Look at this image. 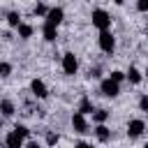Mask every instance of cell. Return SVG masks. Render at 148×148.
<instances>
[{
  "label": "cell",
  "mask_w": 148,
  "mask_h": 148,
  "mask_svg": "<svg viewBox=\"0 0 148 148\" xmlns=\"http://www.w3.org/2000/svg\"><path fill=\"white\" fill-rule=\"evenodd\" d=\"M74 148H92V146H90V143H86V141H79Z\"/></svg>",
  "instance_id": "26"
},
{
  "label": "cell",
  "mask_w": 148,
  "mask_h": 148,
  "mask_svg": "<svg viewBox=\"0 0 148 148\" xmlns=\"http://www.w3.org/2000/svg\"><path fill=\"white\" fill-rule=\"evenodd\" d=\"M76 69H79V60H76V56H74L72 51H67V53L62 56V72H65L67 76H74Z\"/></svg>",
  "instance_id": "3"
},
{
  "label": "cell",
  "mask_w": 148,
  "mask_h": 148,
  "mask_svg": "<svg viewBox=\"0 0 148 148\" xmlns=\"http://www.w3.org/2000/svg\"><path fill=\"white\" fill-rule=\"evenodd\" d=\"M125 79H127L130 83H134V86H136V83H141V79H143V76H141V72H139L136 67H130V69L125 72Z\"/></svg>",
  "instance_id": "12"
},
{
  "label": "cell",
  "mask_w": 148,
  "mask_h": 148,
  "mask_svg": "<svg viewBox=\"0 0 148 148\" xmlns=\"http://www.w3.org/2000/svg\"><path fill=\"white\" fill-rule=\"evenodd\" d=\"M97 44H99V49H102L104 53H113V49H116V37H113L109 30H104V32H99V37H97Z\"/></svg>",
  "instance_id": "2"
},
{
  "label": "cell",
  "mask_w": 148,
  "mask_h": 148,
  "mask_svg": "<svg viewBox=\"0 0 148 148\" xmlns=\"http://www.w3.org/2000/svg\"><path fill=\"white\" fill-rule=\"evenodd\" d=\"M136 9L139 12H148V0H139L136 2Z\"/></svg>",
  "instance_id": "24"
},
{
  "label": "cell",
  "mask_w": 148,
  "mask_h": 148,
  "mask_svg": "<svg viewBox=\"0 0 148 148\" xmlns=\"http://www.w3.org/2000/svg\"><path fill=\"white\" fill-rule=\"evenodd\" d=\"M146 76H148V69H146Z\"/></svg>",
  "instance_id": "28"
},
{
  "label": "cell",
  "mask_w": 148,
  "mask_h": 148,
  "mask_svg": "<svg viewBox=\"0 0 148 148\" xmlns=\"http://www.w3.org/2000/svg\"><path fill=\"white\" fill-rule=\"evenodd\" d=\"M143 148H148V146H143Z\"/></svg>",
  "instance_id": "29"
},
{
  "label": "cell",
  "mask_w": 148,
  "mask_h": 148,
  "mask_svg": "<svg viewBox=\"0 0 148 148\" xmlns=\"http://www.w3.org/2000/svg\"><path fill=\"white\" fill-rule=\"evenodd\" d=\"M62 18H65L62 7H51V9H49V14H46V21H44V23H49V25L58 28V25L62 23Z\"/></svg>",
  "instance_id": "5"
},
{
  "label": "cell",
  "mask_w": 148,
  "mask_h": 148,
  "mask_svg": "<svg viewBox=\"0 0 148 148\" xmlns=\"http://www.w3.org/2000/svg\"><path fill=\"white\" fill-rule=\"evenodd\" d=\"M12 74V65L9 62H0V76H9Z\"/></svg>",
  "instance_id": "22"
},
{
  "label": "cell",
  "mask_w": 148,
  "mask_h": 148,
  "mask_svg": "<svg viewBox=\"0 0 148 148\" xmlns=\"http://www.w3.org/2000/svg\"><path fill=\"white\" fill-rule=\"evenodd\" d=\"M90 18H92V25L99 30V32H104V30H109L111 28V14L106 12V9H92V14H90Z\"/></svg>",
  "instance_id": "1"
},
{
  "label": "cell",
  "mask_w": 148,
  "mask_h": 148,
  "mask_svg": "<svg viewBox=\"0 0 148 148\" xmlns=\"http://www.w3.org/2000/svg\"><path fill=\"white\" fill-rule=\"evenodd\" d=\"M0 111H2V116H14L16 109H14V104H12L9 99H2V102H0Z\"/></svg>",
  "instance_id": "17"
},
{
  "label": "cell",
  "mask_w": 148,
  "mask_h": 148,
  "mask_svg": "<svg viewBox=\"0 0 148 148\" xmlns=\"http://www.w3.org/2000/svg\"><path fill=\"white\" fill-rule=\"evenodd\" d=\"M14 132H16L18 136H23V139H25V136H30V130H28L25 125H21V123H16V125H14Z\"/></svg>",
  "instance_id": "18"
},
{
  "label": "cell",
  "mask_w": 148,
  "mask_h": 148,
  "mask_svg": "<svg viewBox=\"0 0 148 148\" xmlns=\"http://www.w3.org/2000/svg\"><path fill=\"white\" fill-rule=\"evenodd\" d=\"M139 109H141L143 113H148V95H141V97H139Z\"/></svg>",
  "instance_id": "23"
},
{
  "label": "cell",
  "mask_w": 148,
  "mask_h": 148,
  "mask_svg": "<svg viewBox=\"0 0 148 148\" xmlns=\"http://www.w3.org/2000/svg\"><path fill=\"white\" fill-rule=\"evenodd\" d=\"M143 130H146V123H143L141 118H134V120H130V125H127V134H130L132 139L141 136V134H143Z\"/></svg>",
  "instance_id": "8"
},
{
  "label": "cell",
  "mask_w": 148,
  "mask_h": 148,
  "mask_svg": "<svg viewBox=\"0 0 148 148\" xmlns=\"http://www.w3.org/2000/svg\"><path fill=\"white\" fill-rule=\"evenodd\" d=\"M42 35H44V39H46V42H56V39H58V28H53V25L44 23V25H42Z\"/></svg>",
  "instance_id": "10"
},
{
  "label": "cell",
  "mask_w": 148,
  "mask_h": 148,
  "mask_svg": "<svg viewBox=\"0 0 148 148\" xmlns=\"http://www.w3.org/2000/svg\"><path fill=\"white\" fill-rule=\"evenodd\" d=\"M72 127H74V132H79V134H86V132H88V120H86V116L76 111V113L72 116Z\"/></svg>",
  "instance_id": "7"
},
{
  "label": "cell",
  "mask_w": 148,
  "mask_h": 148,
  "mask_svg": "<svg viewBox=\"0 0 148 148\" xmlns=\"http://www.w3.org/2000/svg\"><path fill=\"white\" fill-rule=\"evenodd\" d=\"M16 30H18V37H21V39H28V37H32V25H28V23H21Z\"/></svg>",
  "instance_id": "16"
},
{
  "label": "cell",
  "mask_w": 148,
  "mask_h": 148,
  "mask_svg": "<svg viewBox=\"0 0 148 148\" xmlns=\"http://www.w3.org/2000/svg\"><path fill=\"white\" fill-rule=\"evenodd\" d=\"M5 146H7V148H25V139L18 136V134L12 130V132L5 136Z\"/></svg>",
  "instance_id": "9"
},
{
  "label": "cell",
  "mask_w": 148,
  "mask_h": 148,
  "mask_svg": "<svg viewBox=\"0 0 148 148\" xmlns=\"http://www.w3.org/2000/svg\"><path fill=\"white\" fill-rule=\"evenodd\" d=\"M7 23H9L12 28H18V25L23 23V21H21V14H18V12H9V14H7Z\"/></svg>",
  "instance_id": "15"
},
{
  "label": "cell",
  "mask_w": 148,
  "mask_h": 148,
  "mask_svg": "<svg viewBox=\"0 0 148 148\" xmlns=\"http://www.w3.org/2000/svg\"><path fill=\"white\" fill-rule=\"evenodd\" d=\"M25 148H42V146H39L37 141H28V143H25Z\"/></svg>",
  "instance_id": "25"
},
{
  "label": "cell",
  "mask_w": 148,
  "mask_h": 148,
  "mask_svg": "<svg viewBox=\"0 0 148 148\" xmlns=\"http://www.w3.org/2000/svg\"><path fill=\"white\" fill-rule=\"evenodd\" d=\"M0 127H2V118H0Z\"/></svg>",
  "instance_id": "27"
},
{
  "label": "cell",
  "mask_w": 148,
  "mask_h": 148,
  "mask_svg": "<svg viewBox=\"0 0 148 148\" xmlns=\"http://www.w3.org/2000/svg\"><path fill=\"white\" fill-rule=\"evenodd\" d=\"M79 113H83V116H86V113H95V109H92V102H90L88 97H83V99L79 102Z\"/></svg>",
  "instance_id": "13"
},
{
  "label": "cell",
  "mask_w": 148,
  "mask_h": 148,
  "mask_svg": "<svg viewBox=\"0 0 148 148\" xmlns=\"http://www.w3.org/2000/svg\"><path fill=\"white\" fill-rule=\"evenodd\" d=\"M58 141H60V136H58L56 132H49V134H46V143H49V146H56Z\"/></svg>",
  "instance_id": "21"
},
{
  "label": "cell",
  "mask_w": 148,
  "mask_h": 148,
  "mask_svg": "<svg viewBox=\"0 0 148 148\" xmlns=\"http://www.w3.org/2000/svg\"><path fill=\"white\" fill-rule=\"evenodd\" d=\"M106 118H109V111H106V109H95L92 120H95L97 125H104V123H106Z\"/></svg>",
  "instance_id": "14"
},
{
  "label": "cell",
  "mask_w": 148,
  "mask_h": 148,
  "mask_svg": "<svg viewBox=\"0 0 148 148\" xmlns=\"http://www.w3.org/2000/svg\"><path fill=\"white\" fill-rule=\"evenodd\" d=\"M95 136H97V141L106 143V141L111 139V130H109L106 125H97V127H95Z\"/></svg>",
  "instance_id": "11"
},
{
  "label": "cell",
  "mask_w": 148,
  "mask_h": 148,
  "mask_svg": "<svg viewBox=\"0 0 148 148\" xmlns=\"http://www.w3.org/2000/svg\"><path fill=\"white\" fill-rule=\"evenodd\" d=\"M109 79H111V81H116V83L120 86V81L125 79V72H118V69H113V72L109 74Z\"/></svg>",
  "instance_id": "20"
},
{
  "label": "cell",
  "mask_w": 148,
  "mask_h": 148,
  "mask_svg": "<svg viewBox=\"0 0 148 148\" xmlns=\"http://www.w3.org/2000/svg\"><path fill=\"white\" fill-rule=\"evenodd\" d=\"M49 9H51V7H46V5H42V2H39V5H35V14H37V16H44V18H46V14H49Z\"/></svg>",
  "instance_id": "19"
},
{
  "label": "cell",
  "mask_w": 148,
  "mask_h": 148,
  "mask_svg": "<svg viewBox=\"0 0 148 148\" xmlns=\"http://www.w3.org/2000/svg\"><path fill=\"white\" fill-rule=\"evenodd\" d=\"M30 90H32V95H35L37 99H44V97L49 95V88H46V83H44L42 79H32V81H30Z\"/></svg>",
  "instance_id": "6"
},
{
  "label": "cell",
  "mask_w": 148,
  "mask_h": 148,
  "mask_svg": "<svg viewBox=\"0 0 148 148\" xmlns=\"http://www.w3.org/2000/svg\"><path fill=\"white\" fill-rule=\"evenodd\" d=\"M99 90H102L104 97H118V95H120V86H118L116 81H111V79H104V81L99 83Z\"/></svg>",
  "instance_id": "4"
}]
</instances>
